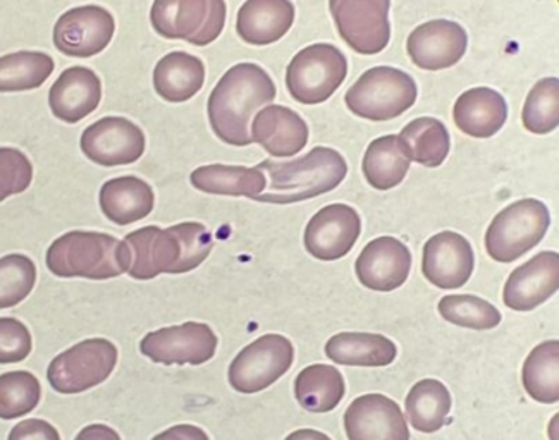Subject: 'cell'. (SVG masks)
<instances>
[{"instance_id": "cell-15", "label": "cell", "mask_w": 559, "mask_h": 440, "mask_svg": "<svg viewBox=\"0 0 559 440\" xmlns=\"http://www.w3.org/2000/svg\"><path fill=\"white\" fill-rule=\"evenodd\" d=\"M358 212L345 203H333L317 212L305 229V248L317 260L343 259L360 238Z\"/></svg>"}, {"instance_id": "cell-39", "label": "cell", "mask_w": 559, "mask_h": 440, "mask_svg": "<svg viewBox=\"0 0 559 440\" xmlns=\"http://www.w3.org/2000/svg\"><path fill=\"white\" fill-rule=\"evenodd\" d=\"M33 181V164L21 150L0 148V203L28 190Z\"/></svg>"}, {"instance_id": "cell-13", "label": "cell", "mask_w": 559, "mask_h": 440, "mask_svg": "<svg viewBox=\"0 0 559 440\" xmlns=\"http://www.w3.org/2000/svg\"><path fill=\"white\" fill-rule=\"evenodd\" d=\"M116 21L106 8L82 5L66 11L53 26V45L59 52L78 59L98 56L109 47Z\"/></svg>"}, {"instance_id": "cell-22", "label": "cell", "mask_w": 559, "mask_h": 440, "mask_svg": "<svg viewBox=\"0 0 559 440\" xmlns=\"http://www.w3.org/2000/svg\"><path fill=\"white\" fill-rule=\"evenodd\" d=\"M252 142L272 157H293L308 143V124L300 114L284 106H267L253 119Z\"/></svg>"}, {"instance_id": "cell-27", "label": "cell", "mask_w": 559, "mask_h": 440, "mask_svg": "<svg viewBox=\"0 0 559 440\" xmlns=\"http://www.w3.org/2000/svg\"><path fill=\"white\" fill-rule=\"evenodd\" d=\"M325 355L346 367H388L396 360L397 349L385 335L370 332H341L325 344Z\"/></svg>"}, {"instance_id": "cell-21", "label": "cell", "mask_w": 559, "mask_h": 440, "mask_svg": "<svg viewBox=\"0 0 559 440\" xmlns=\"http://www.w3.org/2000/svg\"><path fill=\"white\" fill-rule=\"evenodd\" d=\"M102 100V81L92 69L83 66L62 71L49 92L53 118L76 124L94 114Z\"/></svg>"}, {"instance_id": "cell-29", "label": "cell", "mask_w": 559, "mask_h": 440, "mask_svg": "<svg viewBox=\"0 0 559 440\" xmlns=\"http://www.w3.org/2000/svg\"><path fill=\"white\" fill-rule=\"evenodd\" d=\"M345 394V377L331 365L304 368L295 380L296 401L310 413L333 412Z\"/></svg>"}, {"instance_id": "cell-34", "label": "cell", "mask_w": 559, "mask_h": 440, "mask_svg": "<svg viewBox=\"0 0 559 440\" xmlns=\"http://www.w3.org/2000/svg\"><path fill=\"white\" fill-rule=\"evenodd\" d=\"M56 69L52 57L45 52L8 53L0 57V94L37 90L49 80Z\"/></svg>"}, {"instance_id": "cell-38", "label": "cell", "mask_w": 559, "mask_h": 440, "mask_svg": "<svg viewBox=\"0 0 559 440\" xmlns=\"http://www.w3.org/2000/svg\"><path fill=\"white\" fill-rule=\"evenodd\" d=\"M37 283V267L26 254L13 253L0 259V310L25 301Z\"/></svg>"}, {"instance_id": "cell-44", "label": "cell", "mask_w": 559, "mask_h": 440, "mask_svg": "<svg viewBox=\"0 0 559 440\" xmlns=\"http://www.w3.org/2000/svg\"><path fill=\"white\" fill-rule=\"evenodd\" d=\"M284 440H333L325 433L319 432V430H312V428H301L296 432L289 433Z\"/></svg>"}, {"instance_id": "cell-11", "label": "cell", "mask_w": 559, "mask_h": 440, "mask_svg": "<svg viewBox=\"0 0 559 440\" xmlns=\"http://www.w3.org/2000/svg\"><path fill=\"white\" fill-rule=\"evenodd\" d=\"M340 37L355 52L376 56L391 40V0H329Z\"/></svg>"}, {"instance_id": "cell-19", "label": "cell", "mask_w": 559, "mask_h": 440, "mask_svg": "<svg viewBox=\"0 0 559 440\" xmlns=\"http://www.w3.org/2000/svg\"><path fill=\"white\" fill-rule=\"evenodd\" d=\"M358 281L372 292L391 293L402 287L412 271V253L391 236L373 239L355 263Z\"/></svg>"}, {"instance_id": "cell-4", "label": "cell", "mask_w": 559, "mask_h": 440, "mask_svg": "<svg viewBox=\"0 0 559 440\" xmlns=\"http://www.w3.org/2000/svg\"><path fill=\"white\" fill-rule=\"evenodd\" d=\"M45 263L64 280L107 281L127 274L130 254L124 242L106 233L71 230L50 245Z\"/></svg>"}, {"instance_id": "cell-10", "label": "cell", "mask_w": 559, "mask_h": 440, "mask_svg": "<svg viewBox=\"0 0 559 440\" xmlns=\"http://www.w3.org/2000/svg\"><path fill=\"white\" fill-rule=\"evenodd\" d=\"M295 360V347L288 337L265 334L238 353L229 367V384L243 394H255L276 384Z\"/></svg>"}, {"instance_id": "cell-28", "label": "cell", "mask_w": 559, "mask_h": 440, "mask_svg": "<svg viewBox=\"0 0 559 440\" xmlns=\"http://www.w3.org/2000/svg\"><path fill=\"white\" fill-rule=\"evenodd\" d=\"M191 185L199 191L221 197L255 199L267 187V178L259 167L212 164L191 173Z\"/></svg>"}, {"instance_id": "cell-6", "label": "cell", "mask_w": 559, "mask_h": 440, "mask_svg": "<svg viewBox=\"0 0 559 440\" xmlns=\"http://www.w3.org/2000/svg\"><path fill=\"white\" fill-rule=\"evenodd\" d=\"M549 226L551 214L540 200L511 203L496 215L487 229V253L499 263L515 262L543 241Z\"/></svg>"}, {"instance_id": "cell-31", "label": "cell", "mask_w": 559, "mask_h": 440, "mask_svg": "<svg viewBox=\"0 0 559 440\" xmlns=\"http://www.w3.org/2000/svg\"><path fill=\"white\" fill-rule=\"evenodd\" d=\"M450 412L451 394L441 380H420L406 397V415L409 424L421 433L441 430L447 424Z\"/></svg>"}, {"instance_id": "cell-8", "label": "cell", "mask_w": 559, "mask_h": 440, "mask_svg": "<svg viewBox=\"0 0 559 440\" xmlns=\"http://www.w3.org/2000/svg\"><path fill=\"white\" fill-rule=\"evenodd\" d=\"M348 61L331 44L310 45L296 53L286 71V86L296 102L305 106L324 104L345 83Z\"/></svg>"}, {"instance_id": "cell-23", "label": "cell", "mask_w": 559, "mask_h": 440, "mask_svg": "<svg viewBox=\"0 0 559 440\" xmlns=\"http://www.w3.org/2000/svg\"><path fill=\"white\" fill-rule=\"evenodd\" d=\"M295 5L292 0H247L238 11L236 32L250 45L276 44L292 29Z\"/></svg>"}, {"instance_id": "cell-18", "label": "cell", "mask_w": 559, "mask_h": 440, "mask_svg": "<svg viewBox=\"0 0 559 440\" xmlns=\"http://www.w3.org/2000/svg\"><path fill=\"white\" fill-rule=\"evenodd\" d=\"M349 440H409L408 424L396 401L382 394H365L345 413Z\"/></svg>"}, {"instance_id": "cell-24", "label": "cell", "mask_w": 559, "mask_h": 440, "mask_svg": "<svg viewBox=\"0 0 559 440\" xmlns=\"http://www.w3.org/2000/svg\"><path fill=\"white\" fill-rule=\"evenodd\" d=\"M453 118L468 136H495L507 122V100L499 92L486 86L466 90L454 104Z\"/></svg>"}, {"instance_id": "cell-1", "label": "cell", "mask_w": 559, "mask_h": 440, "mask_svg": "<svg viewBox=\"0 0 559 440\" xmlns=\"http://www.w3.org/2000/svg\"><path fill=\"white\" fill-rule=\"evenodd\" d=\"M122 242L130 254L127 274L136 281L195 271L214 248L211 230L200 223H182L167 229L143 227L130 233Z\"/></svg>"}, {"instance_id": "cell-43", "label": "cell", "mask_w": 559, "mask_h": 440, "mask_svg": "<svg viewBox=\"0 0 559 440\" xmlns=\"http://www.w3.org/2000/svg\"><path fill=\"white\" fill-rule=\"evenodd\" d=\"M74 440H121L119 433L107 425L95 424L83 428Z\"/></svg>"}, {"instance_id": "cell-41", "label": "cell", "mask_w": 559, "mask_h": 440, "mask_svg": "<svg viewBox=\"0 0 559 440\" xmlns=\"http://www.w3.org/2000/svg\"><path fill=\"white\" fill-rule=\"evenodd\" d=\"M9 440H61V436L49 421L32 418L13 427L9 433Z\"/></svg>"}, {"instance_id": "cell-5", "label": "cell", "mask_w": 559, "mask_h": 440, "mask_svg": "<svg viewBox=\"0 0 559 440\" xmlns=\"http://www.w3.org/2000/svg\"><path fill=\"white\" fill-rule=\"evenodd\" d=\"M417 83L402 69L379 66L361 74L345 102L358 118L390 121L400 118L417 100Z\"/></svg>"}, {"instance_id": "cell-2", "label": "cell", "mask_w": 559, "mask_h": 440, "mask_svg": "<svg viewBox=\"0 0 559 440\" xmlns=\"http://www.w3.org/2000/svg\"><path fill=\"white\" fill-rule=\"evenodd\" d=\"M276 85L264 69L252 62L233 66L209 97V121L221 142L252 145L250 121L260 107L276 98Z\"/></svg>"}, {"instance_id": "cell-16", "label": "cell", "mask_w": 559, "mask_h": 440, "mask_svg": "<svg viewBox=\"0 0 559 440\" xmlns=\"http://www.w3.org/2000/svg\"><path fill=\"white\" fill-rule=\"evenodd\" d=\"M475 254L468 239L453 230L432 236L424 247L421 272L439 289H459L474 274Z\"/></svg>"}, {"instance_id": "cell-26", "label": "cell", "mask_w": 559, "mask_h": 440, "mask_svg": "<svg viewBox=\"0 0 559 440\" xmlns=\"http://www.w3.org/2000/svg\"><path fill=\"white\" fill-rule=\"evenodd\" d=\"M205 83V64L188 52H170L154 69L155 92L170 104L195 97Z\"/></svg>"}, {"instance_id": "cell-32", "label": "cell", "mask_w": 559, "mask_h": 440, "mask_svg": "<svg viewBox=\"0 0 559 440\" xmlns=\"http://www.w3.org/2000/svg\"><path fill=\"white\" fill-rule=\"evenodd\" d=\"M397 138L409 160L429 169L442 166V162L450 155V131L438 119H415L403 128Z\"/></svg>"}, {"instance_id": "cell-40", "label": "cell", "mask_w": 559, "mask_h": 440, "mask_svg": "<svg viewBox=\"0 0 559 440\" xmlns=\"http://www.w3.org/2000/svg\"><path fill=\"white\" fill-rule=\"evenodd\" d=\"M33 341L25 323L16 319H0V364H20L32 353Z\"/></svg>"}, {"instance_id": "cell-36", "label": "cell", "mask_w": 559, "mask_h": 440, "mask_svg": "<svg viewBox=\"0 0 559 440\" xmlns=\"http://www.w3.org/2000/svg\"><path fill=\"white\" fill-rule=\"evenodd\" d=\"M525 130L534 134L552 133L559 126V80L544 78L531 90L522 112Z\"/></svg>"}, {"instance_id": "cell-25", "label": "cell", "mask_w": 559, "mask_h": 440, "mask_svg": "<svg viewBox=\"0 0 559 440\" xmlns=\"http://www.w3.org/2000/svg\"><path fill=\"white\" fill-rule=\"evenodd\" d=\"M98 200L104 215L118 226H130L148 217L155 205L151 185L134 176L109 179L100 188Z\"/></svg>"}, {"instance_id": "cell-42", "label": "cell", "mask_w": 559, "mask_h": 440, "mask_svg": "<svg viewBox=\"0 0 559 440\" xmlns=\"http://www.w3.org/2000/svg\"><path fill=\"white\" fill-rule=\"evenodd\" d=\"M152 440H211V437L195 425L182 424L167 428L166 432L158 433Z\"/></svg>"}, {"instance_id": "cell-3", "label": "cell", "mask_w": 559, "mask_h": 440, "mask_svg": "<svg viewBox=\"0 0 559 440\" xmlns=\"http://www.w3.org/2000/svg\"><path fill=\"white\" fill-rule=\"evenodd\" d=\"M259 169L267 174L269 182L253 200L276 205L304 202L336 190L348 174L343 155L328 146H317L295 160H265Z\"/></svg>"}, {"instance_id": "cell-7", "label": "cell", "mask_w": 559, "mask_h": 440, "mask_svg": "<svg viewBox=\"0 0 559 440\" xmlns=\"http://www.w3.org/2000/svg\"><path fill=\"white\" fill-rule=\"evenodd\" d=\"M226 17V0H154L151 9L152 26L160 37L195 47L217 40Z\"/></svg>"}, {"instance_id": "cell-35", "label": "cell", "mask_w": 559, "mask_h": 440, "mask_svg": "<svg viewBox=\"0 0 559 440\" xmlns=\"http://www.w3.org/2000/svg\"><path fill=\"white\" fill-rule=\"evenodd\" d=\"M439 313L447 322L474 331H490L501 323L495 305L474 295H450L439 301Z\"/></svg>"}, {"instance_id": "cell-33", "label": "cell", "mask_w": 559, "mask_h": 440, "mask_svg": "<svg viewBox=\"0 0 559 440\" xmlns=\"http://www.w3.org/2000/svg\"><path fill=\"white\" fill-rule=\"evenodd\" d=\"M523 388L537 403L559 401V341H546L532 349L522 372Z\"/></svg>"}, {"instance_id": "cell-20", "label": "cell", "mask_w": 559, "mask_h": 440, "mask_svg": "<svg viewBox=\"0 0 559 440\" xmlns=\"http://www.w3.org/2000/svg\"><path fill=\"white\" fill-rule=\"evenodd\" d=\"M559 289V254L543 251L511 272L503 289V301L515 311H532Z\"/></svg>"}, {"instance_id": "cell-12", "label": "cell", "mask_w": 559, "mask_h": 440, "mask_svg": "<svg viewBox=\"0 0 559 440\" xmlns=\"http://www.w3.org/2000/svg\"><path fill=\"white\" fill-rule=\"evenodd\" d=\"M140 352L154 364L203 365L217 352V335L207 323L187 322L146 334Z\"/></svg>"}, {"instance_id": "cell-9", "label": "cell", "mask_w": 559, "mask_h": 440, "mask_svg": "<svg viewBox=\"0 0 559 440\" xmlns=\"http://www.w3.org/2000/svg\"><path fill=\"white\" fill-rule=\"evenodd\" d=\"M118 365V347L94 337L74 344L53 358L47 370L50 388L61 394H80L109 379Z\"/></svg>"}, {"instance_id": "cell-17", "label": "cell", "mask_w": 559, "mask_h": 440, "mask_svg": "<svg viewBox=\"0 0 559 440\" xmlns=\"http://www.w3.org/2000/svg\"><path fill=\"white\" fill-rule=\"evenodd\" d=\"M468 37L463 26L454 21L436 20L409 33L406 52L417 68L441 71L462 61Z\"/></svg>"}, {"instance_id": "cell-14", "label": "cell", "mask_w": 559, "mask_h": 440, "mask_svg": "<svg viewBox=\"0 0 559 440\" xmlns=\"http://www.w3.org/2000/svg\"><path fill=\"white\" fill-rule=\"evenodd\" d=\"M82 152L98 166H128L145 154L146 140L140 126L127 118H102L83 131Z\"/></svg>"}, {"instance_id": "cell-37", "label": "cell", "mask_w": 559, "mask_h": 440, "mask_svg": "<svg viewBox=\"0 0 559 440\" xmlns=\"http://www.w3.org/2000/svg\"><path fill=\"white\" fill-rule=\"evenodd\" d=\"M41 400V385L29 372H8L0 376V418L14 420L37 408Z\"/></svg>"}, {"instance_id": "cell-30", "label": "cell", "mask_w": 559, "mask_h": 440, "mask_svg": "<svg viewBox=\"0 0 559 440\" xmlns=\"http://www.w3.org/2000/svg\"><path fill=\"white\" fill-rule=\"evenodd\" d=\"M409 160L400 138L394 134L378 138L365 152L364 174L370 187L388 191L402 185L408 173Z\"/></svg>"}]
</instances>
